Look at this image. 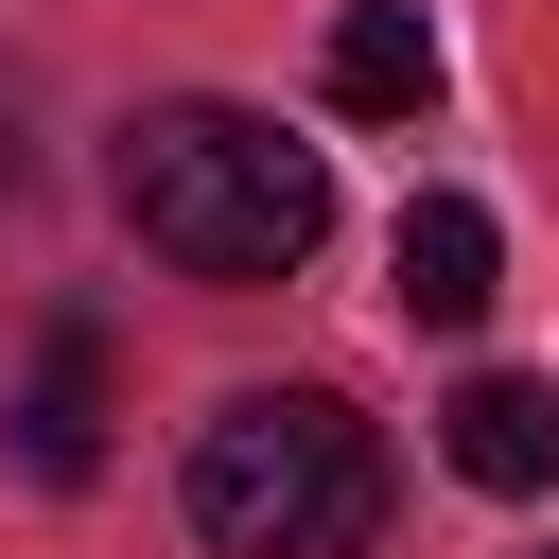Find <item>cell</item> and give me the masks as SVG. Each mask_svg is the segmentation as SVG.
Masks as SVG:
<instances>
[{
	"mask_svg": "<svg viewBox=\"0 0 559 559\" xmlns=\"http://www.w3.org/2000/svg\"><path fill=\"white\" fill-rule=\"evenodd\" d=\"M437 454L472 472V489H559V384H524V367H472L454 402H437Z\"/></svg>",
	"mask_w": 559,
	"mask_h": 559,
	"instance_id": "obj_3",
	"label": "cell"
},
{
	"mask_svg": "<svg viewBox=\"0 0 559 559\" xmlns=\"http://www.w3.org/2000/svg\"><path fill=\"white\" fill-rule=\"evenodd\" d=\"M17 472H35V489H87V472H105V332H87V314H52L35 384H17Z\"/></svg>",
	"mask_w": 559,
	"mask_h": 559,
	"instance_id": "obj_4",
	"label": "cell"
},
{
	"mask_svg": "<svg viewBox=\"0 0 559 559\" xmlns=\"http://www.w3.org/2000/svg\"><path fill=\"white\" fill-rule=\"evenodd\" d=\"M35 192V140H17V87H0V210Z\"/></svg>",
	"mask_w": 559,
	"mask_h": 559,
	"instance_id": "obj_7",
	"label": "cell"
},
{
	"mask_svg": "<svg viewBox=\"0 0 559 559\" xmlns=\"http://www.w3.org/2000/svg\"><path fill=\"white\" fill-rule=\"evenodd\" d=\"M542 559H559V542H542Z\"/></svg>",
	"mask_w": 559,
	"mask_h": 559,
	"instance_id": "obj_8",
	"label": "cell"
},
{
	"mask_svg": "<svg viewBox=\"0 0 559 559\" xmlns=\"http://www.w3.org/2000/svg\"><path fill=\"white\" fill-rule=\"evenodd\" d=\"M332 105H349V122H419V105H437L419 0H349V17H332Z\"/></svg>",
	"mask_w": 559,
	"mask_h": 559,
	"instance_id": "obj_6",
	"label": "cell"
},
{
	"mask_svg": "<svg viewBox=\"0 0 559 559\" xmlns=\"http://www.w3.org/2000/svg\"><path fill=\"white\" fill-rule=\"evenodd\" d=\"M175 507H192L210 559H367V524H384V437H367L332 384H245V402L192 419Z\"/></svg>",
	"mask_w": 559,
	"mask_h": 559,
	"instance_id": "obj_2",
	"label": "cell"
},
{
	"mask_svg": "<svg viewBox=\"0 0 559 559\" xmlns=\"http://www.w3.org/2000/svg\"><path fill=\"white\" fill-rule=\"evenodd\" d=\"M122 227L175 262V280H297L332 245V157L280 140L262 105H140L122 157H105Z\"/></svg>",
	"mask_w": 559,
	"mask_h": 559,
	"instance_id": "obj_1",
	"label": "cell"
},
{
	"mask_svg": "<svg viewBox=\"0 0 559 559\" xmlns=\"http://www.w3.org/2000/svg\"><path fill=\"white\" fill-rule=\"evenodd\" d=\"M489 280H507V227H489L472 192H419V210H402V314H419V332H472Z\"/></svg>",
	"mask_w": 559,
	"mask_h": 559,
	"instance_id": "obj_5",
	"label": "cell"
}]
</instances>
